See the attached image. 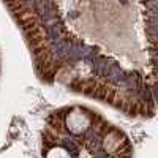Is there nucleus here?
<instances>
[{
    "instance_id": "obj_1",
    "label": "nucleus",
    "mask_w": 158,
    "mask_h": 158,
    "mask_svg": "<svg viewBox=\"0 0 158 158\" xmlns=\"http://www.w3.org/2000/svg\"><path fill=\"white\" fill-rule=\"evenodd\" d=\"M90 125V118H89V115L85 114V112H82V111H77V109H74V111H71L70 114H68V117H67V127H68V130L70 131H73V133H82V131L87 128Z\"/></svg>"
},
{
    "instance_id": "obj_2",
    "label": "nucleus",
    "mask_w": 158,
    "mask_h": 158,
    "mask_svg": "<svg viewBox=\"0 0 158 158\" xmlns=\"http://www.w3.org/2000/svg\"><path fill=\"white\" fill-rule=\"evenodd\" d=\"M46 158H71L70 156V153L65 150V149H62V147H54V149H51L49 152H48V156Z\"/></svg>"
}]
</instances>
